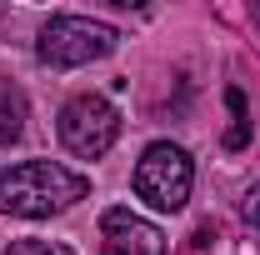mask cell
I'll list each match as a JSON object with an SVG mask.
<instances>
[{"instance_id": "cell-10", "label": "cell", "mask_w": 260, "mask_h": 255, "mask_svg": "<svg viewBox=\"0 0 260 255\" xmlns=\"http://www.w3.org/2000/svg\"><path fill=\"white\" fill-rule=\"evenodd\" d=\"M255 20H260V5H255Z\"/></svg>"}, {"instance_id": "cell-6", "label": "cell", "mask_w": 260, "mask_h": 255, "mask_svg": "<svg viewBox=\"0 0 260 255\" xmlns=\"http://www.w3.org/2000/svg\"><path fill=\"white\" fill-rule=\"evenodd\" d=\"M25 120H30V105H25V90L15 80H0V145H15L25 135Z\"/></svg>"}, {"instance_id": "cell-2", "label": "cell", "mask_w": 260, "mask_h": 255, "mask_svg": "<svg viewBox=\"0 0 260 255\" xmlns=\"http://www.w3.org/2000/svg\"><path fill=\"white\" fill-rule=\"evenodd\" d=\"M120 45V30L105 25V20H90V15H50L40 25V40H35V55L55 70H75V65H90L100 55H110Z\"/></svg>"}, {"instance_id": "cell-5", "label": "cell", "mask_w": 260, "mask_h": 255, "mask_svg": "<svg viewBox=\"0 0 260 255\" xmlns=\"http://www.w3.org/2000/svg\"><path fill=\"white\" fill-rule=\"evenodd\" d=\"M100 235H105V255H165L160 225L140 220L125 205H110L100 215Z\"/></svg>"}, {"instance_id": "cell-3", "label": "cell", "mask_w": 260, "mask_h": 255, "mask_svg": "<svg viewBox=\"0 0 260 255\" xmlns=\"http://www.w3.org/2000/svg\"><path fill=\"white\" fill-rule=\"evenodd\" d=\"M190 185H195V165L180 145L170 140H155L140 165H135V195L150 205V210H180L190 200Z\"/></svg>"}, {"instance_id": "cell-7", "label": "cell", "mask_w": 260, "mask_h": 255, "mask_svg": "<svg viewBox=\"0 0 260 255\" xmlns=\"http://www.w3.org/2000/svg\"><path fill=\"white\" fill-rule=\"evenodd\" d=\"M225 105H230L225 150H245V145H250V130H255V120H250V105H245V90H240V85H225Z\"/></svg>"}, {"instance_id": "cell-8", "label": "cell", "mask_w": 260, "mask_h": 255, "mask_svg": "<svg viewBox=\"0 0 260 255\" xmlns=\"http://www.w3.org/2000/svg\"><path fill=\"white\" fill-rule=\"evenodd\" d=\"M240 210H245V220L260 225V180H250V190H245V200H240Z\"/></svg>"}, {"instance_id": "cell-1", "label": "cell", "mask_w": 260, "mask_h": 255, "mask_svg": "<svg viewBox=\"0 0 260 255\" xmlns=\"http://www.w3.org/2000/svg\"><path fill=\"white\" fill-rule=\"evenodd\" d=\"M90 180L65 170L55 160H20V165H0V210L20 215V220H45L60 215L75 200H85Z\"/></svg>"}, {"instance_id": "cell-9", "label": "cell", "mask_w": 260, "mask_h": 255, "mask_svg": "<svg viewBox=\"0 0 260 255\" xmlns=\"http://www.w3.org/2000/svg\"><path fill=\"white\" fill-rule=\"evenodd\" d=\"M5 255H55V250H50L45 240H10V250H5Z\"/></svg>"}, {"instance_id": "cell-4", "label": "cell", "mask_w": 260, "mask_h": 255, "mask_svg": "<svg viewBox=\"0 0 260 255\" xmlns=\"http://www.w3.org/2000/svg\"><path fill=\"white\" fill-rule=\"evenodd\" d=\"M60 145L70 155L80 160H100L110 145H115V135H120V115H115V105L95 90H85V95H70L60 105Z\"/></svg>"}]
</instances>
